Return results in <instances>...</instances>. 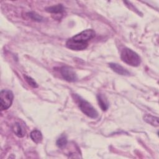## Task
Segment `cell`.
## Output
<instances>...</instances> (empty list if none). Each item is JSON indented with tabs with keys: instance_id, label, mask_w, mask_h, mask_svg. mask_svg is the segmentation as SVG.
Segmentation results:
<instances>
[{
	"instance_id": "1",
	"label": "cell",
	"mask_w": 159,
	"mask_h": 159,
	"mask_svg": "<svg viewBox=\"0 0 159 159\" xmlns=\"http://www.w3.org/2000/svg\"><path fill=\"white\" fill-rule=\"evenodd\" d=\"M120 58L124 63L132 66H138L141 62L139 55L128 48L122 49L120 53Z\"/></svg>"
},
{
	"instance_id": "2",
	"label": "cell",
	"mask_w": 159,
	"mask_h": 159,
	"mask_svg": "<svg viewBox=\"0 0 159 159\" xmlns=\"http://www.w3.org/2000/svg\"><path fill=\"white\" fill-rule=\"evenodd\" d=\"M75 98L76 99L80 110L85 115L93 119H96L98 116V111L89 102L76 94H75Z\"/></svg>"
},
{
	"instance_id": "3",
	"label": "cell",
	"mask_w": 159,
	"mask_h": 159,
	"mask_svg": "<svg viewBox=\"0 0 159 159\" xmlns=\"http://www.w3.org/2000/svg\"><path fill=\"white\" fill-rule=\"evenodd\" d=\"M14 95L11 91L2 89L0 93V109L6 110L11 106L13 101Z\"/></svg>"
},
{
	"instance_id": "4",
	"label": "cell",
	"mask_w": 159,
	"mask_h": 159,
	"mask_svg": "<svg viewBox=\"0 0 159 159\" xmlns=\"http://www.w3.org/2000/svg\"><path fill=\"white\" fill-rule=\"evenodd\" d=\"M96 35L95 32L92 29H86L82 31L80 34H78L73 36L71 39L74 40L88 43V41L94 37Z\"/></svg>"
},
{
	"instance_id": "5",
	"label": "cell",
	"mask_w": 159,
	"mask_h": 159,
	"mask_svg": "<svg viewBox=\"0 0 159 159\" xmlns=\"http://www.w3.org/2000/svg\"><path fill=\"white\" fill-rule=\"evenodd\" d=\"M60 73L65 80L70 82L76 81L77 75L75 71L69 66H62L60 69Z\"/></svg>"
},
{
	"instance_id": "6",
	"label": "cell",
	"mask_w": 159,
	"mask_h": 159,
	"mask_svg": "<svg viewBox=\"0 0 159 159\" xmlns=\"http://www.w3.org/2000/svg\"><path fill=\"white\" fill-rule=\"evenodd\" d=\"M88 43L81 42L73 40L71 38L68 39L66 42V46L71 50H82L88 47Z\"/></svg>"
},
{
	"instance_id": "7",
	"label": "cell",
	"mask_w": 159,
	"mask_h": 159,
	"mask_svg": "<svg viewBox=\"0 0 159 159\" xmlns=\"http://www.w3.org/2000/svg\"><path fill=\"white\" fill-rule=\"evenodd\" d=\"M109 67L116 73L120 75H124V76H129L130 75V72L127 71L125 68L122 67L121 65L115 63H110L109 64Z\"/></svg>"
},
{
	"instance_id": "8",
	"label": "cell",
	"mask_w": 159,
	"mask_h": 159,
	"mask_svg": "<svg viewBox=\"0 0 159 159\" xmlns=\"http://www.w3.org/2000/svg\"><path fill=\"white\" fill-rule=\"evenodd\" d=\"M97 100L99 104V106H100L101 109L103 111H106L109 108V102L106 98V97L102 94H99L97 95Z\"/></svg>"
},
{
	"instance_id": "9",
	"label": "cell",
	"mask_w": 159,
	"mask_h": 159,
	"mask_svg": "<svg viewBox=\"0 0 159 159\" xmlns=\"http://www.w3.org/2000/svg\"><path fill=\"white\" fill-rule=\"evenodd\" d=\"M12 129V131L14 132V133L19 137H22L25 135V130L18 122L15 123L13 125Z\"/></svg>"
},
{
	"instance_id": "10",
	"label": "cell",
	"mask_w": 159,
	"mask_h": 159,
	"mask_svg": "<svg viewBox=\"0 0 159 159\" xmlns=\"http://www.w3.org/2000/svg\"><path fill=\"white\" fill-rule=\"evenodd\" d=\"M144 120L147 122L149 124H151L152 125L157 127L158 126V118L157 117L153 116L150 114H145L143 116Z\"/></svg>"
},
{
	"instance_id": "11",
	"label": "cell",
	"mask_w": 159,
	"mask_h": 159,
	"mask_svg": "<svg viewBox=\"0 0 159 159\" xmlns=\"http://www.w3.org/2000/svg\"><path fill=\"white\" fill-rule=\"evenodd\" d=\"M31 139L36 143H40L42 140V134L40 131L38 130H34L31 132L30 134Z\"/></svg>"
},
{
	"instance_id": "12",
	"label": "cell",
	"mask_w": 159,
	"mask_h": 159,
	"mask_svg": "<svg viewBox=\"0 0 159 159\" xmlns=\"http://www.w3.org/2000/svg\"><path fill=\"white\" fill-rule=\"evenodd\" d=\"M64 10H65V8L62 4H57V5L50 6L46 8V11L47 12L54 13V14L61 13L64 11Z\"/></svg>"
},
{
	"instance_id": "13",
	"label": "cell",
	"mask_w": 159,
	"mask_h": 159,
	"mask_svg": "<svg viewBox=\"0 0 159 159\" xmlns=\"http://www.w3.org/2000/svg\"><path fill=\"white\" fill-rule=\"evenodd\" d=\"M67 143V138L65 135H61L57 140L56 144L59 148H63Z\"/></svg>"
},
{
	"instance_id": "14",
	"label": "cell",
	"mask_w": 159,
	"mask_h": 159,
	"mask_svg": "<svg viewBox=\"0 0 159 159\" xmlns=\"http://www.w3.org/2000/svg\"><path fill=\"white\" fill-rule=\"evenodd\" d=\"M27 15L30 19H32L34 20H35L37 22L43 21V17L42 16H40V15H39L38 14H37L36 12H30L27 13Z\"/></svg>"
},
{
	"instance_id": "15",
	"label": "cell",
	"mask_w": 159,
	"mask_h": 159,
	"mask_svg": "<svg viewBox=\"0 0 159 159\" xmlns=\"http://www.w3.org/2000/svg\"><path fill=\"white\" fill-rule=\"evenodd\" d=\"M24 78H25L26 81L27 82V83L29 85H30L33 88H37L38 87L37 83L35 81V80L33 78H32L31 77H30L29 76H27V75H24Z\"/></svg>"
}]
</instances>
